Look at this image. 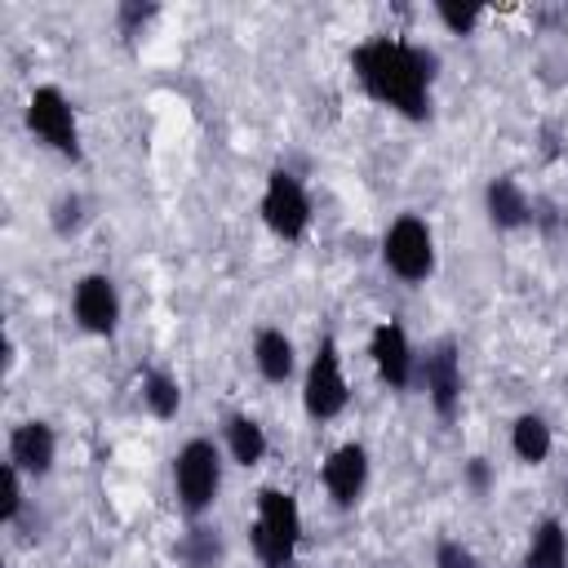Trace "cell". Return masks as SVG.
<instances>
[{
	"label": "cell",
	"instance_id": "1",
	"mask_svg": "<svg viewBox=\"0 0 568 568\" xmlns=\"http://www.w3.org/2000/svg\"><path fill=\"white\" fill-rule=\"evenodd\" d=\"M355 80L368 89V98H377L382 106L422 120L430 111V75H435V58L417 44L390 40V36H373L351 53Z\"/></svg>",
	"mask_w": 568,
	"mask_h": 568
},
{
	"label": "cell",
	"instance_id": "2",
	"mask_svg": "<svg viewBox=\"0 0 568 568\" xmlns=\"http://www.w3.org/2000/svg\"><path fill=\"white\" fill-rule=\"evenodd\" d=\"M248 537H253V550H257V559L266 568H288L293 564V550L302 541V510H297L293 493L262 488Z\"/></svg>",
	"mask_w": 568,
	"mask_h": 568
},
{
	"label": "cell",
	"instance_id": "3",
	"mask_svg": "<svg viewBox=\"0 0 568 568\" xmlns=\"http://www.w3.org/2000/svg\"><path fill=\"white\" fill-rule=\"evenodd\" d=\"M382 257H386V266H390L399 280L422 284V280L435 271V240H430V226H426L422 217H413V213L395 217L390 231H386V240H382Z\"/></svg>",
	"mask_w": 568,
	"mask_h": 568
},
{
	"label": "cell",
	"instance_id": "4",
	"mask_svg": "<svg viewBox=\"0 0 568 568\" xmlns=\"http://www.w3.org/2000/svg\"><path fill=\"white\" fill-rule=\"evenodd\" d=\"M173 484H178V497L191 515L209 510L213 497H217V484H222V462H217V448L209 439H191L178 457H173Z\"/></svg>",
	"mask_w": 568,
	"mask_h": 568
},
{
	"label": "cell",
	"instance_id": "5",
	"mask_svg": "<svg viewBox=\"0 0 568 568\" xmlns=\"http://www.w3.org/2000/svg\"><path fill=\"white\" fill-rule=\"evenodd\" d=\"M27 124L40 142H49L58 155H80V133H75V111L71 102L62 98V89L44 84L31 93L27 102Z\"/></svg>",
	"mask_w": 568,
	"mask_h": 568
},
{
	"label": "cell",
	"instance_id": "6",
	"mask_svg": "<svg viewBox=\"0 0 568 568\" xmlns=\"http://www.w3.org/2000/svg\"><path fill=\"white\" fill-rule=\"evenodd\" d=\"M302 404L320 422H328V417H337L346 408V377H342V359H337L333 337H324L315 359H311V373H306V386H302Z\"/></svg>",
	"mask_w": 568,
	"mask_h": 568
},
{
	"label": "cell",
	"instance_id": "7",
	"mask_svg": "<svg viewBox=\"0 0 568 568\" xmlns=\"http://www.w3.org/2000/svg\"><path fill=\"white\" fill-rule=\"evenodd\" d=\"M262 217H266V226H271L280 240H297V235L306 231V222H311V204H306V191H302V182H297L293 173L275 169V173L266 178V191H262Z\"/></svg>",
	"mask_w": 568,
	"mask_h": 568
},
{
	"label": "cell",
	"instance_id": "8",
	"mask_svg": "<svg viewBox=\"0 0 568 568\" xmlns=\"http://www.w3.org/2000/svg\"><path fill=\"white\" fill-rule=\"evenodd\" d=\"M71 311H75V320H80V328H89V333H115V324H120V297H115V284L106 280V275H84L80 284H75V293H71Z\"/></svg>",
	"mask_w": 568,
	"mask_h": 568
},
{
	"label": "cell",
	"instance_id": "9",
	"mask_svg": "<svg viewBox=\"0 0 568 568\" xmlns=\"http://www.w3.org/2000/svg\"><path fill=\"white\" fill-rule=\"evenodd\" d=\"M368 355H373V364H377L386 386H395V390L408 386V377H413V346H408L404 324H395V320L377 324L373 337H368Z\"/></svg>",
	"mask_w": 568,
	"mask_h": 568
},
{
	"label": "cell",
	"instance_id": "10",
	"mask_svg": "<svg viewBox=\"0 0 568 568\" xmlns=\"http://www.w3.org/2000/svg\"><path fill=\"white\" fill-rule=\"evenodd\" d=\"M422 377H426V395L435 404L439 417H453L457 404H462V364H457V346L453 342H439L426 364H422Z\"/></svg>",
	"mask_w": 568,
	"mask_h": 568
},
{
	"label": "cell",
	"instance_id": "11",
	"mask_svg": "<svg viewBox=\"0 0 568 568\" xmlns=\"http://www.w3.org/2000/svg\"><path fill=\"white\" fill-rule=\"evenodd\" d=\"M368 484V453L359 444H342L328 462H324V488L337 506H355L359 493Z\"/></svg>",
	"mask_w": 568,
	"mask_h": 568
},
{
	"label": "cell",
	"instance_id": "12",
	"mask_svg": "<svg viewBox=\"0 0 568 568\" xmlns=\"http://www.w3.org/2000/svg\"><path fill=\"white\" fill-rule=\"evenodd\" d=\"M53 448H58V439H53V430L44 422H22L9 435V462L18 470H31V475H44L53 466Z\"/></svg>",
	"mask_w": 568,
	"mask_h": 568
},
{
	"label": "cell",
	"instance_id": "13",
	"mask_svg": "<svg viewBox=\"0 0 568 568\" xmlns=\"http://www.w3.org/2000/svg\"><path fill=\"white\" fill-rule=\"evenodd\" d=\"M253 359H257V373L266 382H288V373H293V342L280 328H262L253 337Z\"/></svg>",
	"mask_w": 568,
	"mask_h": 568
},
{
	"label": "cell",
	"instance_id": "14",
	"mask_svg": "<svg viewBox=\"0 0 568 568\" xmlns=\"http://www.w3.org/2000/svg\"><path fill=\"white\" fill-rule=\"evenodd\" d=\"M488 217L501 231H510V226H519L528 217V200H524V191H519L515 178H493L488 182Z\"/></svg>",
	"mask_w": 568,
	"mask_h": 568
},
{
	"label": "cell",
	"instance_id": "15",
	"mask_svg": "<svg viewBox=\"0 0 568 568\" xmlns=\"http://www.w3.org/2000/svg\"><path fill=\"white\" fill-rule=\"evenodd\" d=\"M510 448H515V457L528 462V466L546 462V453H550V426H546L541 417L524 413V417L510 426Z\"/></svg>",
	"mask_w": 568,
	"mask_h": 568
},
{
	"label": "cell",
	"instance_id": "16",
	"mask_svg": "<svg viewBox=\"0 0 568 568\" xmlns=\"http://www.w3.org/2000/svg\"><path fill=\"white\" fill-rule=\"evenodd\" d=\"M568 564V537L555 519H546L537 532H532V546H528V559L524 568H564Z\"/></svg>",
	"mask_w": 568,
	"mask_h": 568
},
{
	"label": "cell",
	"instance_id": "17",
	"mask_svg": "<svg viewBox=\"0 0 568 568\" xmlns=\"http://www.w3.org/2000/svg\"><path fill=\"white\" fill-rule=\"evenodd\" d=\"M226 444H231V457L240 466H257L262 453H266V435H262V426L253 417H231L226 422Z\"/></svg>",
	"mask_w": 568,
	"mask_h": 568
},
{
	"label": "cell",
	"instance_id": "18",
	"mask_svg": "<svg viewBox=\"0 0 568 568\" xmlns=\"http://www.w3.org/2000/svg\"><path fill=\"white\" fill-rule=\"evenodd\" d=\"M142 399H146V408H151L155 417H173L178 404H182V390H178V382H173L169 373L151 368V373L142 377Z\"/></svg>",
	"mask_w": 568,
	"mask_h": 568
},
{
	"label": "cell",
	"instance_id": "19",
	"mask_svg": "<svg viewBox=\"0 0 568 568\" xmlns=\"http://www.w3.org/2000/svg\"><path fill=\"white\" fill-rule=\"evenodd\" d=\"M435 13H439V22H444L448 31H457V36H466V31L479 22V9H475V4H448V0H439Z\"/></svg>",
	"mask_w": 568,
	"mask_h": 568
},
{
	"label": "cell",
	"instance_id": "20",
	"mask_svg": "<svg viewBox=\"0 0 568 568\" xmlns=\"http://www.w3.org/2000/svg\"><path fill=\"white\" fill-rule=\"evenodd\" d=\"M0 484H4V497H0V519L9 524V519H18V510H22V484H18V466H13V462L0 470Z\"/></svg>",
	"mask_w": 568,
	"mask_h": 568
},
{
	"label": "cell",
	"instance_id": "21",
	"mask_svg": "<svg viewBox=\"0 0 568 568\" xmlns=\"http://www.w3.org/2000/svg\"><path fill=\"white\" fill-rule=\"evenodd\" d=\"M182 555L191 559V568H204L209 559H217V537H209V532L200 528V532H195V537L182 546Z\"/></svg>",
	"mask_w": 568,
	"mask_h": 568
},
{
	"label": "cell",
	"instance_id": "22",
	"mask_svg": "<svg viewBox=\"0 0 568 568\" xmlns=\"http://www.w3.org/2000/svg\"><path fill=\"white\" fill-rule=\"evenodd\" d=\"M435 568H475V555L462 541H439L435 550Z\"/></svg>",
	"mask_w": 568,
	"mask_h": 568
},
{
	"label": "cell",
	"instance_id": "23",
	"mask_svg": "<svg viewBox=\"0 0 568 568\" xmlns=\"http://www.w3.org/2000/svg\"><path fill=\"white\" fill-rule=\"evenodd\" d=\"M466 479H470L475 488H484V484H488V466H484V457H475V462L466 466Z\"/></svg>",
	"mask_w": 568,
	"mask_h": 568
}]
</instances>
